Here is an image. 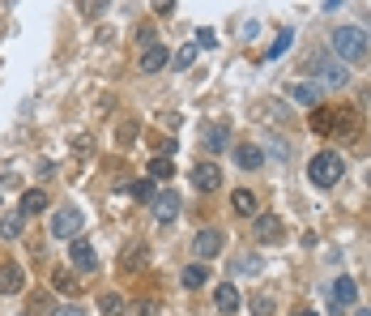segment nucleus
<instances>
[{
  "label": "nucleus",
  "instance_id": "1",
  "mask_svg": "<svg viewBox=\"0 0 371 316\" xmlns=\"http://www.w3.org/2000/svg\"><path fill=\"white\" fill-rule=\"evenodd\" d=\"M367 51H371V43L359 26H338V30H333V56H338L342 64H363Z\"/></svg>",
  "mask_w": 371,
  "mask_h": 316
},
{
  "label": "nucleus",
  "instance_id": "2",
  "mask_svg": "<svg viewBox=\"0 0 371 316\" xmlns=\"http://www.w3.org/2000/svg\"><path fill=\"white\" fill-rule=\"evenodd\" d=\"M342 171H346V163H342V154H333V150L316 154V158H312V167H308V175H312V184H316V188H333V184L342 180Z\"/></svg>",
  "mask_w": 371,
  "mask_h": 316
},
{
  "label": "nucleus",
  "instance_id": "3",
  "mask_svg": "<svg viewBox=\"0 0 371 316\" xmlns=\"http://www.w3.org/2000/svg\"><path fill=\"white\" fill-rule=\"evenodd\" d=\"M355 304H359V282L355 278H338L329 287V308H333V316L355 312Z\"/></svg>",
  "mask_w": 371,
  "mask_h": 316
},
{
  "label": "nucleus",
  "instance_id": "4",
  "mask_svg": "<svg viewBox=\"0 0 371 316\" xmlns=\"http://www.w3.org/2000/svg\"><path fill=\"white\" fill-rule=\"evenodd\" d=\"M81 210H73V205H64V210H56V218H51V235L56 240H81Z\"/></svg>",
  "mask_w": 371,
  "mask_h": 316
},
{
  "label": "nucleus",
  "instance_id": "5",
  "mask_svg": "<svg viewBox=\"0 0 371 316\" xmlns=\"http://www.w3.org/2000/svg\"><path fill=\"white\" fill-rule=\"evenodd\" d=\"M312 73H316L325 86H346V81H350V73H346V64H342L338 56H320V60H312Z\"/></svg>",
  "mask_w": 371,
  "mask_h": 316
},
{
  "label": "nucleus",
  "instance_id": "6",
  "mask_svg": "<svg viewBox=\"0 0 371 316\" xmlns=\"http://www.w3.org/2000/svg\"><path fill=\"white\" fill-rule=\"evenodd\" d=\"M333 137H342V141H355L359 133H363V124H359V116L350 111V107H333V128H329Z\"/></svg>",
  "mask_w": 371,
  "mask_h": 316
},
{
  "label": "nucleus",
  "instance_id": "7",
  "mask_svg": "<svg viewBox=\"0 0 371 316\" xmlns=\"http://www.w3.org/2000/svg\"><path fill=\"white\" fill-rule=\"evenodd\" d=\"M68 261H73V270H81V274H94V270H98V253H94V244H85V240H73Z\"/></svg>",
  "mask_w": 371,
  "mask_h": 316
},
{
  "label": "nucleus",
  "instance_id": "8",
  "mask_svg": "<svg viewBox=\"0 0 371 316\" xmlns=\"http://www.w3.org/2000/svg\"><path fill=\"white\" fill-rule=\"evenodd\" d=\"M192 184H197L201 193L222 188V171H218V163H197V167H192Z\"/></svg>",
  "mask_w": 371,
  "mask_h": 316
},
{
  "label": "nucleus",
  "instance_id": "9",
  "mask_svg": "<svg viewBox=\"0 0 371 316\" xmlns=\"http://www.w3.org/2000/svg\"><path fill=\"white\" fill-rule=\"evenodd\" d=\"M150 210H154V218H158V223H171V218L179 214V197H175L171 188H162V193H154Z\"/></svg>",
  "mask_w": 371,
  "mask_h": 316
},
{
  "label": "nucleus",
  "instance_id": "10",
  "mask_svg": "<svg viewBox=\"0 0 371 316\" xmlns=\"http://www.w3.org/2000/svg\"><path fill=\"white\" fill-rule=\"evenodd\" d=\"M282 235H286V227H282L278 214H261V218H256V240H261V244H278Z\"/></svg>",
  "mask_w": 371,
  "mask_h": 316
},
{
  "label": "nucleus",
  "instance_id": "11",
  "mask_svg": "<svg viewBox=\"0 0 371 316\" xmlns=\"http://www.w3.org/2000/svg\"><path fill=\"white\" fill-rule=\"evenodd\" d=\"M167 60H171V51H167L162 43H150V47L141 51V60H137V68H141V73H158V68H162Z\"/></svg>",
  "mask_w": 371,
  "mask_h": 316
},
{
  "label": "nucleus",
  "instance_id": "12",
  "mask_svg": "<svg viewBox=\"0 0 371 316\" xmlns=\"http://www.w3.org/2000/svg\"><path fill=\"white\" fill-rule=\"evenodd\" d=\"M192 253H197L201 261L218 257V253H222V231H201V235L192 240Z\"/></svg>",
  "mask_w": 371,
  "mask_h": 316
},
{
  "label": "nucleus",
  "instance_id": "13",
  "mask_svg": "<svg viewBox=\"0 0 371 316\" xmlns=\"http://www.w3.org/2000/svg\"><path fill=\"white\" fill-rule=\"evenodd\" d=\"M214 304H218V312H239V287L235 282H222L218 291H214Z\"/></svg>",
  "mask_w": 371,
  "mask_h": 316
},
{
  "label": "nucleus",
  "instance_id": "14",
  "mask_svg": "<svg viewBox=\"0 0 371 316\" xmlns=\"http://www.w3.org/2000/svg\"><path fill=\"white\" fill-rule=\"evenodd\" d=\"M43 210H47V193H43V188H26V193H21V210H17V214H21V218H30V214H43Z\"/></svg>",
  "mask_w": 371,
  "mask_h": 316
},
{
  "label": "nucleus",
  "instance_id": "15",
  "mask_svg": "<svg viewBox=\"0 0 371 316\" xmlns=\"http://www.w3.org/2000/svg\"><path fill=\"white\" fill-rule=\"evenodd\" d=\"M21 291V270L13 261H0V295H17Z\"/></svg>",
  "mask_w": 371,
  "mask_h": 316
},
{
  "label": "nucleus",
  "instance_id": "16",
  "mask_svg": "<svg viewBox=\"0 0 371 316\" xmlns=\"http://www.w3.org/2000/svg\"><path fill=\"white\" fill-rule=\"evenodd\" d=\"M51 287L64 295V300H73V295H81V287H77V278L68 274V270H51Z\"/></svg>",
  "mask_w": 371,
  "mask_h": 316
},
{
  "label": "nucleus",
  "instance_id": "17",
  "mask_svg": "<svg viewBox=\"0 0 371 316\" xmlns=\"http://www.w3.org/2000/svg\"><path fill=\"white\" fill-rule=\"evenodd\" d=\"M222 146H226V128H222V124H214V128L201 133V150H205V154H218Z\"/></svg>",
  "mask_w": 371,
  "mask_h": 316
},
{
  "label": "nucleus",
  "instance_id": "18",
  "mask_svg": "<svg viewBox=\"0 0 371 316\" xmlns=\"http://www.w3.org/2000/svg\"><path fill=\"white\" fill-rule=\"evenodd\" d=\"M235 163H239L244 171H261V163H265V158H261V150H256V146H235Z\"/></svg>",
  "mask_w": 371,
  "mask_h": 316
},
{
  "label": "nucleus",
  "instance_id": "19",
  "mask_svg": "<svg viewBox=\"0 0 371 316\" xmlns=\"http://www.w3.org/2000/svg\"><path fill=\"white\" fill-rule=\"evenodd\" d=\"M231 210L235 214H256V197H252V188H235V197H231Z\"/></svg>",
  "mask_w": 371,
  "mask_h": 316
},
{
  "label": "nucleus",
  "instance_id": "20",
  "mask_svg": "<svg viewBox=\"0 0 371 316\" xmlns=\"http://www.w3.org/2000/svg\"><path fill=\"white\" fill-rule=\"evenodd\" d=\"M141 265H145V244H128V248H124L120 270H124V274H132V270H141Z\"/></svg>",
  "mask_w": 371,
  "mask_h": 316
},
{
  "label": "nucleus",
  "instance_id": "21",
  "mask_svg": "<svg viewBox=\"0 0 371 316\" xmlns=\"http://www.w3.org/2000/svg\"><path fill=\"white\" fill-rule=\"evenodd\" d=\"M171 175H175V163L167 154H154L150 158V180H171Z\"/></svg>",
  "mask_w": 371,
  "mask_h": 316
},
{
  "label": "nucleus",
  "instance_id": "22",
  "mask_svg": "<svg viewBox=\"0 0 371 316\" xmlns=\"http://www.w3.org/2000/svg\"><path fill=\"white\" fill-rule=\"evenodd\" d=\"M291 98L308 103V107H320V86H291Z\"/></svg>",
  "mask_w": 371,
  "mask_h": 316
},
{
  "label": "nucleus",
  "instance_id": "23",
  "mask_svg": "<svg viewBox=\"0 0 371 316\" xmlns=\"http://www.w3.org/2000/svg\"><path fill=\"white\" fill-rule=\"evenodd\" d=\"M261 270H265L261 257H235V261H231V274H235V278H239V274H261Z\"/></svg>",
  "mask_w": 371,
  "mask_h": 316
},
{
  "label": "nucleus",
  "instance_id": "24",
  "mask_svg": "<svg viewBox=\"0 0 371 316\" xmlns=\"http://www.w3.org/2000/svg\"><path fill=\"white\" fill-rule=\"evenodd\" d=\"M179 282H184V287H192V291H197V287H205V282H209V265H188Z\"/></svg>",
  "mask_w": 371,
  "mask_h": 316
},
{
  "label": "nucleus",
  "instance_id": "25",
  "mask_svg": "<svg viewBox=\"0 0 371 316\" xmlns=\"http://www.w3.org/2000/svg\"><path fill=\"white\" fill-rule=\"evenodd\" d=\"M291 43H295V30H291V26H286V30H282V34H278V39H273V47H269V51H265V56H269V60H282V56H286V47H291Z\"/></svg>",
  "mask_w": 371,
  "mask_h": 316
},
{
  "label": "nucleus",
  "instance_id": "26",
  "mask_svg": "<svg viewBox=\"0 0 371 316\" xmlns=\"http://www.w3.org/2000/svg\"><path fill=\"white\" fill-rule=\"evenodd\" d=\"M128 193H132L137 201H154V193H158V188H154V180L145 175V180H132V184H128Z\"/></svg>",
  "mask_w": 371,
  "mask_h": 316
},
{
  "label": "nucleus",
  "instance_id": "27",
  "mask_svg": "<svg viewBox=\"0 0 371 316\" xmlns=\"http://www.w3.org/2000/svg\"><path fill=\"white\" fill-rule=\"evenodd\" d=\"M21 235V214H4L0 218V240H17Z\"/></svg>",
  "mask_w": 371,
  "mask_h": 316
},
{
  "label": "nucleus",
  "instance_id": "28",
  "mask_svg": "<svg viewBox=\"0 0 371 316\" xmlns=\"http://www.w3.org/2000/svg\"><path fill=\"white\" fill-rule=\"evenodd\" d=\"M312 128H316V133H329V128H333V107H316V111H312Z\"/></svg>",
  "mask_w": 371,
  "mask_h": 316
},
{
  "label": "nucleus",
  "instance_id": "29",
  "mask_svg": "<svg viewBox=\"0 0 371 316\" xmlns=\"http://www.w3.org/2000/svg\"><path fill=\"white\" fill-rule=\"evenodd\" d=\"M103 316H124V300H120L115 291H107V295H103Z\"/></svg>",
  "mask_w": 371,
  "mask_h": 316
},
{
  "label": "nucleus",
  "instance_id": "30",
  "mask_svg": "<svg viewBox=\"0 0 371 316\" xmlns=\"http://www.w3.org/2000/svg\"><path fill=\"white\" fill-rule=\"evenodd\" d=\"M197 51H201V47H197V43H188V47H179V51H175V60H171V64H175V68H188V64L197 60Z\"/></svg>",
  "mask_w": 371,
  "mask_h": 316
},
{
  "label": "nucleus",
  "instance_id": "31",
  "mask_svg": "<svg viewBox=\"0 0 371 316\" xmlns=\"http://www.w3.org/2000/svg\"><path fill=\"white\" fill-rule=\"evenodd\" d=\"M273 308H278L273 295H256V300H252V316H273Z\"/></svg>",
  "mask_w": 371,
  "mask_h": 316
},
{
  "label": "nucleus",
  "instance_id": "32",
  "mask_svg": "<svg viewBox=\"0 0 371 316\" xmlns=\"http://www.w3.org/2000/svg\"><path fill=\"white\" fill-rule=\"evenodd\" d=\"M128 316H162V308H158L154 300H141V304H132V308H128Z\"/></svg>",
  "mask_w": 371,
  "mask_h": 316
},
{
  "label": "nucleus",
  "instance_id": "33",
  "mask_svg": "<svg viewBox=\"0 0 371 316\" xmlns=\"http://www.w3.org/2000/svg\"><path fill=\"white\" fill-rule=\"evenodd\" d=\"M214 43H218V34H214V30H205V26H201V30H197V47H214Z\"/></svg>",
  "mask_w": 371,
  "mask_h": 316
},
{
  "label": "nucleus",
  "instance_id": "34",
  "mask_svg": "<svg viewBox=\"0 0 371 316\" xmlns=\"http://www.w3.org/2000/svg\"><path fill=\"white\" fill-rule=\"evenodd\" d=\"M51 316H85V312H81L77 304H60V308H56V312H51Z\"/></svg>",
  "mask_w": 371,
  "mask_h": 316
},
{
  "label": "nucleus",
  "instance_id": "35",
  "mask_svg": "<svg viewBox=\"0 0 371 316\" xmlns=\"http://www.w3.org/2000/svg\"><path fill=\"white\" fill-rule=\"evenodd\" d=\"M43 304H47V300H43V295H34V300L26 304V316H38V312H43Z\"/></svg>",
  "mask_w": 371,
  "mask_h": 316
},
{
  "label": "nucleus",
  "instance_id": "36",
  "mask_svg": "<svg viewBox=\"0 0 371 316\" xmlns=\"http://www.w3.org/2000/svg\"><path fill=\"white\" fill-rule=\"evenodd\" d=\"M73 146H77V154H90V150H94V141H90V137H77Z\"/></svg>",
  "mask_w": 371,
  "mask_h": 316
},
{
  "label": "nucleus",
  "instance_id": "37",
  "mask_svg": "<svg viewBox=\"0 0 371 316\" xmlns=\"http://www.w3.org/2000/svg\"><path fill=\"white\" fill-rule=\"evenodd\" d=\"M295 316H320V312H312V308H299V312H295Z\"/></svg>",
  "mask_w": 371,
  "mask_h": 316
},
{
  "label": "nucleus",
  "instance_id": "38",
  "mask_svg": "<svg viewBox=\"0 0 371 316\" xmlns=\"http://www.w3.org/2000/svg\"><path fill=\"white\" fill-rule=\"evenodd\" d=\"M355 316H371V308H359V312H355Z\"/></svg>",
  "mask_w": 371,
  "mask_h": 316
},
{
  "label": "nucleus",
  "instance_id": "39",
  "mask_svg": "<svg viewBox=\"0 0 371 316\" xmlns=\"http://www.w3.org/2000/svg\"><path fill=\"white\" fill-rule=\"evenodd\" d=\"M0 193H4V188H0Z\"/></svg>",
  "mask_w": 371,
  "mask_h": 316
}]
</instances>
